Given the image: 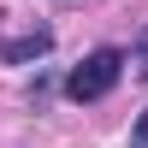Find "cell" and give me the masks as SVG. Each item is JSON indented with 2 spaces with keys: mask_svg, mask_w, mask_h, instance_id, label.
Wrapping results in <instances>:
<instances>
[{
  "mask_svg": "<svg viewBox=\"0 0 148 148\" xmlns=\"http://www.w3.org/2000/svg\"><path fill=\"white\" fill-rule=\"evenodd\" d=\"M119 77H125V47H95V53L65 77V95L71 101H101V95L119 89Z\"/></svg>",
  "mask_w": 148,
  "mask_h": 148,
  "instance_id": "6da1fadb",
  "label": "cell"
},
{
  "mask_svg": "<svg viewBox=\"0 0 148 148\" xmlns=\"http://www.w3.org/2000/svg\"><path fill=\"white\" fill-rule=\"evenodd\" d=\"M136 71H142V77H148V30L136 36Z\"/></svg>",
  "mask_w": 148,
  "mask_h": 148,
  "instance_id": "3957f363",
  "label": "cell"
},
{
  "mask_svg": "<svg viewBox=\"0 0 148 148\" xmlns=\"http://www.w3.org/2000/svg\"><path fill=\"white\" fill-rule=\"evenodd\" d=\"M130 142H136V148H148V113L136 119V130H130Z\"/></svg>",
  "mask_w": 148,
  "mask_h": 148,
  "instance_id": "277c9868",
  "label": "cell"
},
{
  "mask_svg": "<svg viewBox=\"0 0 148 148\" xmlns=\"http://www.w3.org/2000/svg\"><path fill=\"white\" fill-rule=\"evenodd\" d=\"M47 47H53V30H30V36L0 42V59H6V65H30V59H42Z\"/></svg>",
  "mask_w": 148,
  "mask_h": 148,
  "instance_id": "7a4b0ae2",
  "label": "cell"
}]
</instances>
